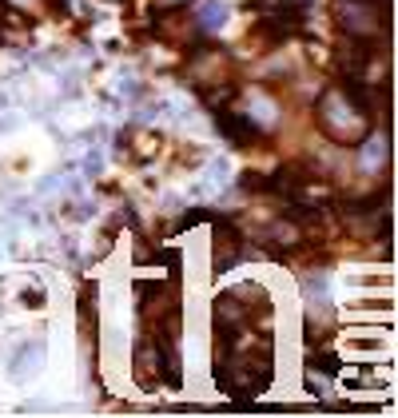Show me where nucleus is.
I'll use <instances>...</instances> for the list:
<instances>
[{"label": "nucleus", "instance_id": "1", "mask_svg": "<svg viewBox=\"0 0 398 418\" xmlns=\"http://www.w3.org/2000/svg\"><path fill=\"white\" fill-rule=\"evenodd\" d=\"M211 116H215V124H219V132L227 135L235 148L259 144V128H255V124H251L247 116H239V112H227L223 104H211Z\"/></svg>", "mask_w": 398, "mask_h": 418}, {"label": "nucleus", "instance_id": "2", "mask_svg": "<svg viewBox=\"0 0 398 418\" xmlns=\"http://www.w3.org/2000/svg\"><path fill=\"white\" fill-rule=\"evenodd\" d=\"M219 227H223V239H227V243H235V231H231V227L223 223V219H219ZM231 259H235V255H231V251H223L219 259H215V271H227V267H231Z\"/></svg>", "mask_w": 398, "mask_h": 418}]
</instances>
